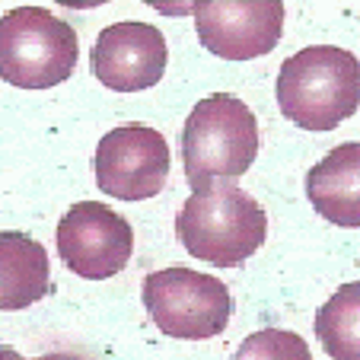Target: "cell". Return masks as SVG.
Returning a JSON list of instances; mask_svg holds the SVG:
<instances>
[{"label": "cell", "mask_w": 360, "mask_h": 360, "mask_svg": "<svg viewBox=\"0 0 360 360\" xmlns=\"http://www.w3.org/2000/svg\"><path fill=\"white\" fill-rule=\"evenodd\" d=\"M259 157V122L239 96L214 93L185 118L182 160L191 188L211 179H239Z\"/></svg>", "instance_id": "3957f363"}, {"label": "cell", "mask_w": 360, "mask_h": 360, "mask_svg": "<svg viewBox=\"0 0 360 360\" xmlns=\"http://www.w3.org/2000/svg\"><path fill=\"white\" fill-rule=\"evenodd\" d=\"M316 335L328 357L360 360V284H345L316 313Z\"/></svg>", "instance_id": "7c38bea8"}, {"label": "cell", "mask_w": 360, "mask_h": 360, "mask_svg": "<svg viewBox=\"0 0 360 360\" xmlns=\"http://www.w3.org/2000/svg\"><path fill=\"white\" fill-rule=\"evenodd\" d=\"M169 179V143L150 124H122L96 147V182L118 201H147Z\"/></svg>", "instance_id": "8992f818"}, {"label": "cell", "mask_w": 360, "mask_h": 360, "mask_svg": "<svg viewBox=\"0 0 360 360\" xmlns=\"http://www.w3.org/2000/svg\"><path fill=\"white\" fill-rule=\"evenodd\" d=\"M169 48L150 22H115L102 29L93 45V74L115 93H137L157 86L166 74Z\"/></svg>", "instance_id": "9c48e42d"}, {"label": "cell", "mask_w": 360, "mask_h": 360, "mask_svg": "<svg viewBox=\"0 0 360 360\" xmlns=\"http://www.w3.org/2000/svg\"><path fill=\"white\" fill-rule=\"evenodd\" d=\"M35 360H83V357L68 354V351H55V354H41V357H35Z\"/></svg>", "instance_id": "5bb4252c"}, {"label": "cell", "mask_w": 360, "mask_h": 360, "mask_svg": "<svg viewBox=\"0 0 360 360\" xmlns=\"http://www.w3.org/2000/svg\"><path fill=\"white\" fill-rule=\"evenodd\" d=\"M143 306L153 326L169 338H217L233 316V297L224 281L191 268H163L143 278Z\"/></svg>", "instance_id": "5b68a950"}, {"label": "cell", "mask_w": 360, "mask_h": 360, "mask_svg": "<svg viewBox=\"0 0 360 360\" xmlns=\"http://www.w3.org/2000/svg\"><path fill=\"white\" fill-rule=\"evenodd\" d=\"M233 360H313L306 338L287 328H259L236 347Z\"/></svg>", "instance_id": "4fadbf2b"}, {"label": "cell", "mask_w": 360, "mask_h": 360, "mask_svg": "<svg viewBox=\"0 0 360 360\" xmlns=\"http://www.w3.org/2000/svg\"><path fill=\"white\" fill-rule=\"evenodd\" d=\"M80 58L77 32L45 7L0 16V80L20 89H51L70 80Z\"/></svg>", "instance_id": "277c9868"}, {"label": "cell", "mask_w": 360, "mask_h": 360, "mask_svg": "<svg viewBox=\"0 0 360 360\" xmlns=\"http://www.w3.org/2000/svg\"><path fill=\"white\" fill-rule=\"evenodd\" d=\"M134 252V230L118 211L102 201L74 204L58 224V255L86 281L115 278Z\"/></svg>", "instance_id": "52a82bcc"}, {"label": "cell", "mask_w": 360, "mask_h": 360, "mask_svg": "<svg viewBox=\"0 0 360 360\" xmlns=\"http://www.w3.org/2000/svg\"><path fill=\"white\" fill-rule=\"evenodd\" d=\"M201 45L226 61L268 55L284 32L281 0H204L191 4Z\"/></svg>", "instance_id": "ba28073f"}, {"label": "cell", "mask_w": 360, "mask_h": 360, "mask_svg": "<svg viewBox=\"0 0 360 360\" xmlns=\"http://www.w3.org/2000/svg\"><path fill=\"white\" fill-rule=\"evenodd\" d=\"M281 115L306 131H332L360 105V64L335 45H309L281 64Z\"/></svg>", "instance_id": "7a4b0ae2"}, {"label": "cell", "mask_w": 360, "mask_h": 360, "mask_svg": "<svg viewBox=\"0 0 360 360\" xmlns=\"http://www.w3.org/2000/svg\"><path fill=\"white\" fill-rule=\"evenodd\" d=\"M0 360H26L20 351H13V347H7V345H0Z\"/></svg>", "instance_id": "9a60e30c"}, {"label": "cell", "mask_w": 360, "mask_h": 360, "mask_svg": "<svg viewBox=\"0 0 360 360\" xmlns=\"http://www.w3.org/2000/svg\"><path fill=\"white\" fill-rule=\"evenodd\" d=\"M306 198L335 226H360V143H341L306 172Z\"/></svg>", "instance_id": "30bf717a"}, {"label": "cell", "mask_w": 360, "mask_h": 360, "mask_svg": "<svg viewBox=\"0 0 360 360\" xmlns=\"http://www.w3.org/2000/svg\"><path fill=\"white\" fill-rule=\"evenodd\" d=\"M51 290V262L41 243L26 233H0V313L39 303Z\"/></svg>", "instance_id": "8fae6325"}, {"label": "cell", "mask_w": 360, "mask_h": 360, "mask_svg": "<svg viewBox=\"0 0 360 360\" xmlns=\"http://www.w3.org/2000/svg\"><path fill=\"white\" fill-rule=\"evenodd\" d=\"M176 233L188 255L217 268H239L262 249L268 217L262 204L230 179L195 188L176 217Z\"/></svg>", "instance_id": "6da1fadb"}]
</instances>
